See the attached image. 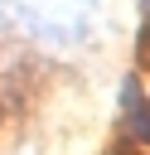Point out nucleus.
Here are the masks:
<instances>
[{
	"mask_svg": "<svg viewBox=\"0 0 150 155\" xmlns=\"http://www.w3.org/2000/svg\"><path fill=\"white\" fill-rule=\"evenodd\" d=\"M126 136H131L140 150H150V107H135V111L126 116Z\"/></svg>",
	"mask_w": 150,
	"mask_h": 155,
	"instance_id": "obj_1",
	"label": "nucleus"
},
{
	"mask_svg": "<svg viewBox=\"0 0 150 155\" xmlns=\"http://www.w3.org/2000/svg\"><path fill=\"white\" fill-rule=\"evenodd\" d=\"M116 107H121V116H131L135 107H145V97H140V78H121V87H116Z\"/></svg>",
	"mask_w": 150,
	"mask_h": 155,
	"instance_id": "obj_2",
	"label": "nucleus"
},
{
	"mask_svg": "<svg viewBox=\"0 0 150 155\" xmlns=\"http://www.w3.org/2000/svg\"><path fill=\"white\" fill-rule=\"evenodd\" d=\"M140 63L150 68V19H145V29H140Z\"/></svg>",
	"mask_w": 150,
	"mask_h": 155,
	"instance_id": "obj_3",
	"label": "nucleus"
},
{
	"mask_svg": "<svg viewBox=\"0 0 150 155\" xmlns=\"http://www.w3.org/2000/svg\"><path fill=\"white\" fill-rule=\"evenodd\" d=\"M140 5H145V19H150V0H140Z\"/></svg>",
	"mask_w": 150,
	"mask_h": 155,
	"instance_id": "obj_4",
	"label": "nucleus"
}]
</instances>
